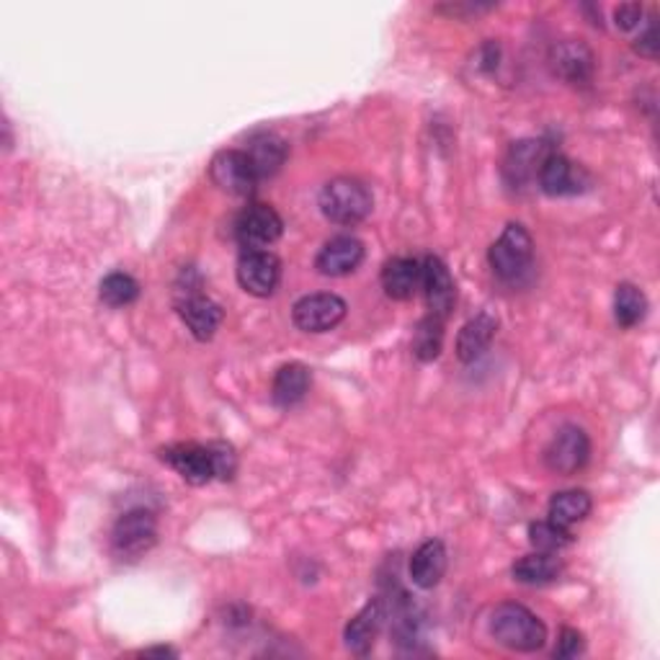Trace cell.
<instances>
[{"label": "cell", "mask_w": 660, "mask_h": 660, "mask_svg": "<svg viewBox=\"0 0 660 660\" xmlns=\"http://www.w3.org/2000/svg\"><path fill=\"white\" fill-rule=\"evenodd\" d=\"M160 460L168 462L188 486H207L212 480H233L237 469L235 449L224 444V441L166 447L160 449Z\"/></svg>", "instance_id": "1"}, {"label": "cell", "mask_w": 660, "mask_h": 660, "mask_svg": "<svg viewBox=\"0 0 660 660\" xmlns=\"http://www.w3.org/2000/svg\"><path fill=\"white\" fill-rule=\"evenodd\" d=\"M490 635L498 645L516 652H535L542 650L547 643V627L535 612L524 603L505 601L490 616Z\"/></svg>", "instance_id": "2"}, {"label": "cell", "mask_w": 660, "mask_h": 660, "mask_svg": "<svg viewBox=\"0 0 660 660\" xmlns=\"http://www.w3.org/2000/svg\"><path fill=\"white\" fill-rule=\"evenodd\" d=\"M375 209V196L369 186L359 179L351 175H339V179L328 181L320 192V212L330 222L343 224V228H354L367 220Z\"/></svg>", "instance_id": "3"}, {"label": "cell", "mask_w": 660, "mask_h": 660, "mask_svg": "<svg viewBox=\"0 0 660 660\" xmlns=\"http://www.w3.org/2000/svg\"><path fill=\"white\" fill-rule=\"evenodd\" d=\"M531 261H535V241L529 230L518 222L505 224L501 237L488 250L490 269L501 282L518 284L531 271Z\"/></svg>", "instance_id": "4"}, {"label": "cell", "mask_w": 660, "mask_h": 660, "mask_svg": "<svg viewBox=\"0 0 660 660\" xmlns=\"http://www.w3.org/2000/svg\"><path fill=\"white\" fill-rule=\"evenodd\" d=\"M158 542V518L147 509H132L117 518L111 547L122 560H139Z\"/></svg>", "instance_id": "5"}, {"label": "cell", "mask_w": 660, "mask_h": 660, "mask_svg": "<svg viewBox=\"0 0 660 660\" xmlns=\"http://www.w3.org/2000/svg\"><path fill=\"white\" fill-rule=\"evenodd\" d=\"M346 300L333 292H315L294 302L292 320L305 333H328L346 318Z\"/></svg>", "instance_id": "6"}, {"label": "cell", "mask_w": 660, "mask_h": 660, "mask_svg": "<svg viewBox=\"0 0 660 660\" xmlns=\"http://www.w3.org/2000/svg\"><path fill=\"white\" fill-rule=\"evenodd\" d=\"M282 282V261L277 253L258 248L243 250L241 261H237V284L253 297H271Z\"/></svg>", "instance_id": "7"}, {"label": "cell", "mask_w": 660, "mask_h": 660, "mask_svg": "<svg viewBox=\"0 0 660 660\" xmlns=\"http://www.w3.org/2000/svg\"><path fill=\"white\" fill-rule=\"evenodd\" d=\"M591 456V439L578 426H563L545 449L547 469L558 475H575L588 465Z\"/></svg>", "instance_id": "8"}, {"label": "cell", "mask_w": 660, "mask_h": 660, "mask_svg": "<svg viewBox=\"0 0 660 660\" xmlns=\"http://www.w3.org/2000/svg\"><path fill=\"white\" fill-rule=\"evenodd\" d=\"M284 233V220L269 205H250L235 222V235L245 250L269 248Z\"/></svg>", "instance_id": "9"}, {"label": "cell", "mask_w": 660, "mask_h": 660, "mask_svg": "<svg viewBox=\"0 0 660 660\" xmlns=\"http://www.w3.org/2000/svg\"><path fill=\"white\" fill-rule=\"evenodd\" d=\"M209 175L224 194L250 196L256 192L258 175L245 150H222L212 158Z\"/></svg>", "instance_id": "10"}, {"label": "cell", "mask_w": 660, "mask_h": 660, "mask_svg": "<svg viewBox=\"0 0 660 660\" xmlns=\"http://www.w3.org/2000/svg\"><path fill=\"white\" fill-rule=\"evenodd\" d=\"M420 290L426 294L428 315L447 320L454 310L456 302V286L452 273H449L447 264L437 256H426L420 261Z\"/></svg>", "instance_id": "11"}, {"label": "cell", "mask_w": 660, "mask_h": 660, "mask_svg": "<svg viewBox=\"0 0 660 660\" xmlns=\"http://www.w3.org/2000/svg\"><path fill=\"white\" fill-rule=\"evenodd\" d=\"M364 261V243L354 235H335L322 245L318 258H315V269H318L322 277L339 279V277H349L359 269Z\"/></svg>", "instance_id": "12"}, {"label": "cell", "mask_w": 660, "mask_h": 660, "mask_svg": "<svg viewBox=\"0 0 660 660\" xmlns=\"http://www.w3.org/2000/svg\"><path fill=\"white\" fill-rule=\"evenodd\" d=\"M179 307L181 320L186 322V328L192 330V335L196 341H212L217 328L224 318L222 307L212 302L205 294H199L196 290H186L184 297L175 302Z\"/></svg>", "instance_id": "13"}, {"label": "cell", "mask_w": 660, "mask_h": 660, "mask_svg": "<svg viewBox=\"0 0 660 660\" xmlns=\"http://www.w3.org/2000/svg\"><path fill=\"white\" fill-rule=\"evenodd\" d=\"M537 181L547 196H567L583 192L586 173L571 158H565L563 152H550L542 160V166H539Z\"/></svg>", "instance_id": "14"}, {"label": "cell", "mask_w": 660, "mask_h": 660, "mask_svg": "<svg viewBox=\"0 0 660 660\" xmlns=\"http://www.w3.org/2000/svg\"><path fill=\"white\" fill-rule=\"evenodd\" d=\"M384 620H388V612H384V601L382 599H371L367 607L362 609L354 620L349 622L346 635V648L354 652V656H367V652L375 648L379 630H382Z\"/></svg>", "instance_id": "15"}, {"label": "cell", "mask_w": 660, "mask_h": 660, "mask_svg": "<svg viewBox=\"0 0 660 660\" xmlns=\"http://www.w3.org/2000/svg\"><path fill=\"white\" fill-rule=\"evenodd\" d=\"M411 580L416 583L418 588H437L441 578H444L447 573V547L441 539H428L418 547L416 552H413L411 558Z\"/></svg>", "instance_id": "16"}, {"label": "cell", "mask_w": 660, "mask_h": 660, "mask_svg": "<svg viewBox=\"0 0 660 660\" xmlns=\"http://www.w3.org/2000/svg\"><path fill=\"white\" fill-rule=\"evenodd\" d=\"M382 290L390 300L405 302L420 290V261L408 256H395L382 266Z\"/></svg>", "instance_id": "17"}, {"label": "cell", "mask_w": 660, "mask_h": 660, "mask_svg": "<svg viewBox=\"0 0 660 660\" xmlns=\"http://www.w3.org/2000/svg\"><path fill=\"white\" fill-rule=\"evenodd\" d=\"M550 147L545 143H537V139H522V143H514V147L509 150V158H505L503 173L509 179V184H526L529 179H535L539 173V166L542 160L550 156Z\"/></svg>", "instance_id": "18"}, {"label": "cell", "mask_w": 660, "mask_h": 660, "mask_svg": "<svg viewBox=\"0 0 660 660\" xmlns=\"http://www.w3.org/2000/svg\"><path fill=\"white\" fill-rule=\"evenodd\" d=\"M496 330H498V320L493 315L488 313L475 315L473 320L465 322L460 335H456V356H460L465 364L477 362L490 349V343H493Z\"/></svg>", "instance_id": "19"}, {"label": "cell", "mask_w": 660, "mask_h": 660, "mask_svg": "<svg viewBox=\"0 0 660 660\" xmlns=\"http://www.w3.org/2000/svg\"><path fill=\"white\" fill-rule=\"evenodd\" d=\"M313 384V375L305 364L300 362H290L284 367L277 369L273 375V384H271V398L273 403L282 405V408H292L305 400L307 392H310Z\"/></svg>", "instance_id": "20"}, {"label": "cell", "mask_w": 660, "mask_h": 660, "mask_svg": "<svg viewBox=\"0 0 660 660\" xmlns=\"http://www.w3.org/2000/svg\"><path fill=\"white\" fill-rule=\"evenodd\" d=\"M552 65L560 78L588 83L594 73V52L583 41H563L552 49Z\"/></svg>", "instance_id": "21"}, {"label": "cell", "mask_w": 660, "mask_h": 660, "mask_svg": "<svg viewBox=\"0 0 660 660\" xmlns=\"http://www.w3.org/2000/svg\"><path fill=\"white\" fill-rule=\"evenodd\" d=\"M248 158L253 168H256L258 181L261 179H271L282 171L284 160H286V145L279 135H271V132H264V135L253 137L248 150Z\"/></svg>", "instance_id": "22"}, {"label": "cell", "mask_w": 660, "mask_h": 660, "mask_svg": "<svg viewBox=\"0 0 660 660\" xmlns=\"http://www.w3.org/2000/svg\"><path fill=\"white\" fill-rule=\"evenodd\" d=\"M514 578L526 586H545V583L558 580V575L563 573V563H560L558 552H531L524 554L522 560H516L511 567Z\"/></svg>", "instance_id": "23"}, {"label": "cell", "mask_w": 660, "mask_h": 660, "mask_svg": "<svg viewBox=\"0 0 660 660\" xmlns=\"http://www.w3.org/2000/svg\"><path fill=\"white\" fill-rule=\"evenodd\" d=\"M591 509L594 501L586 490H560L550 501V522L563 526V529H571L573 524L586 522Z\"/></svg>", "instance_id": "24"}, {"label": "cell", "mask_w": 660, "mask_h": 660, "mask_svg": "<svg viewBox=\"0 0 660 660\" xmlns=\"http://www.w3.org/2000/svg\"><path fill=\"white\" fill-rule=\"evenodd\" d=\"M648 315V297L640 286L622 282L614 292V320L620 328L640 326Z\"/></svg>", "instance_id": "25"}, {"label": "cell", "mask_w": 660, "mask_h": 660, "mask_svg": "<svg viewBox=\"0 0 660 660\" xmlns=\"http://www.w3.org/2000/svg\"><path fill=\"white\" fill-rule=\"evenodd\" d=\"M413 356L418 362H433L439 359L441 346H444V320L437 315H426L413 330Z\"/></svg>", "instance_id": "26"}, {"label": "cell", "mask_w": 660, "mask_h": 660, "mask_svg": "<svg viewBox=\"0 0 660 660\" xmlns=\"http://www.w3.org/2000/svg\"><path fill=\"white\" fill-rule=\"evenodd\" d=\"M98 297L109 307H126L139 297V282L124 271H114L98 284Z\"/></svg>", "instance_id": "27"}, {"label": "cell", "mask_w": 660, "mask_h": 660, "mask_svg": "<svg viewBox=\"0 0 660 660\" xmlns=\"http://www.w3.org/2000/svg\"><path fill=\"white\" fill-rule=\"evenodd\" d=\"M529 542L535 545V550L539 552H560L573 545V535L571 529H563V526L552 524L550 518H547V522H537L529 526Z\"/></svg>", "instance_id": "28"}, {"label": "cell", "mask_w": 660, "mask_h": 660, "mask_svg": "<svg viewBox=\"0 0 660 660\" xmlns=\"http://www.w3.org/2000/svg\"><path fill=\"white\" fill-rule=\"evenodd\" d=\"M583 650H586V640H583V635L578 630L565 627L563 632H560L558 648H554V658H578Z\"/></svg>", "instance_id": "29"}, {"label": "cell", "mask_w": 660, "mask_h": 660, "mask_svg": "<svg viewBox=\"0 0 660 660\" xmlns=\"http://www.w3.org/2000/svg\"><path fill=\"white\" fill-rule=\"evenodd\" d=\"M614 21L622 32H632L643 24V5L640 3H622L614 9Z\"/></svg>", "instance_id": "30"}, {"label": "cell", "mask_w": 660, "mask_h": 660, "mask_svg": "<svg viewBox=\"0 0 660 660\" xmlns=\"http://www.w3.org/2000/svg\"><path fill=\"white\" fill-rule=\"evenodd\" d=\"M635 49L643 54V58H656V54H658V29H656V19L645 21L643 34L635 39Z\"/></svg>", "instance_id": "31"}, {"label": "cell", "mask_w": 660, "mask_h": 660, "mask_svg": "<svg viewBox=\"0 0 660 660\" xmlns=\"http://www.w3.org/2000/svg\"><path fill=\"white\" fill-rule=\"evenodd\" d=\"M145 658H152V656H160V658H175L179 652H175L173 648H150V650H143Z\"/></svg>", "instance_id": "32"}]
</instances>
